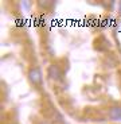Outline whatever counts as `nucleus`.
Here are the masks:
<instances>
[{"instance_id":"f257e3e1","label":"nucleus","mask_w":121,"mask_h":124,"mask_svg":"<svg viewBox=\"0 0 121 124\" xmlns=\"http://www.w3.org/2000/svg\"><path fill=\"white\" fill-rule=\"evenodd\" d=\"M27 77H28V81L32 85H35V86H39L42 84V71H40V69L38 66H34V68H31L28 70Z\"/></svg>"},{"instance_id":"f03ea898","label":"nucleus","mask_w":121,"mask_h":124,"mask_svg":"<svg viewBox=\"0 0 121 124\" xmlns=\"http://www.w3.org/2000/svg\"><path fill=\"white\" fill-rule=\"evenodd\" d=\"M47 76L51 81H59L62 78V70L58 65H50L47 69Z\"/></svg>"},{"instance_id":"7ed1b4c3","label":"nucleus","mask_w":121,"mask_h":124,"mask_svg":"<svg viewBox=\"0 0 121 124\" xmlns=\"http://www.w3.org/2000/svg\"><path fill=\"white\" fill-rule=\"evenodd\" d=\"M108 116L110 120H121V107L120 105H114L110 107L108 111Z\"/></svg>"},{"instance_id":"20e7f679","label":"nucleus","mask_w":121,"mask_h":124,"mask_svg":"<svg viewBox=\"0 0 121 124\" xmlns=\"http://www.w3.org/2000/svg\"><path fill=\"white\" fill-rule=\"evenodd\" d=\"M11 124H12V123H11Z\"/></svg>"}]
</instances>
